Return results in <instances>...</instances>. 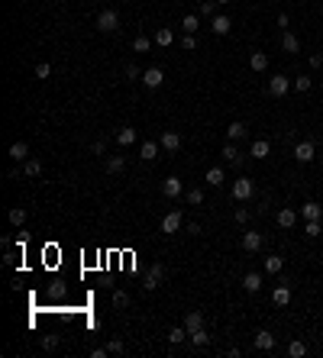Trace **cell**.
<instances>
[{"mask_svg": "<svg viewBox=\"0 0 323 358\" xmlns=\"http://www.w3.org/2000/svg\"><path fill=\"white\" fill-rule=\"evenodd\" d=\"M288 23H291V16H288V13H278V26L281 29H288Z\"/></svg>", "mask_w": 323, "mask_h": 358, "instance_id": "f907efd6", "label": "cell"}, {"mask_svg": "<svg viewBox=\"0 0 323 358\" xmlns=\"http://www.w3.org/2000/svg\"><path fill=\"white\" fill-rule=\"evenodd\" d=\"M142 84H146L149 91L162 87L165 84V71H162V68H146V71H142Z\"/></svg>", "mask_w": 323, "mask_h": 358, "instance_id": "8992f818", "label": "cell"}, {"mask_svg": "<svg viewBox=\"0 0 323 358\" xmlns=\"http://www.w3.org/2000/svg\"><path fill=\"white\" fill-rule=\"evenodd\" d=\"M123 168H126V155H110L107 158V171L110 175H120Z\"/></svg>", "mask_w": 323, "mask_h": 358, "instance_id": "4316f807", "label": "cell"}, {"mask_svg": "<svg viewBox=\"0 0 323 358\" xmlns=\"http://www.w3.org/2000/svg\"><path fill=\"white\" fill-rule=\"evenodd\" d=\"M181 190H184L181 178L171 175V178H165V181H162V194H165V197H171V200H175V197H181Z\"/></svg>", "mask_w": 323, "mask_h": 358, "instance_id": "9c48e42d", "label": "cell"}, {"mask_svg": "<svg viewBox=\"0 0 323 358\" xmlns=\"http://www.w3.org/2000/svg\"><path fill=\"white\" fill-rule=\"evenodd\" d=\"M184 232H188V236H201V223H188Z\"/></svg>", "mask_w": 323, "mask_h": 358, "instance_id": "681fc988", "label": "cell"}, {"mask_svg": "<svg viewBox=\"0 0 323 358\" xmlns=\"http://www.w3.org/2000/svg\"><path fill=\"white\" fill-rule=\"evenodd\" d=\"M301 213H304V219H320L323 216V206L317 200H307L304 206H301Z\"/></svg>", "mask_w": 323, "mask_h": 358, "instance_id": "d4e9b609", "label": "cell"}, {"mask_svg": "<svg viewBox=\"0 0 323 358\" xmlns=\"http://www.w3.org/2000/svg\"><path fill=\"white\" fill-rule=\"evenodd\" d=\"M262 245H265V239H262V232H243V249L246 252H252V255H256V252H262Z\"/></svg>", "mask_w": 323, "mask_h": 358, "instance_id": "ba28073f", "label": "cell"}, {"mask_svg": "<svg viewBox=\"0 0 323 358\" xmlns=\"http://www.w3.org/2000/svg\"><path fill=\"white\" fill-rule=\"evenodd\" d=\"M171 42H175V32H171L168 26H162V29L155 32V45H162V49H168Z\"/></svg>", "mask_w": 323, "mask_h": 358, "instance_id": "f1b7e54d", "label": "cell"}, {"mask_svg": "<svg viewBox=\"0 0 323 358\" xmlns=\"http://www.w3.org/2000/svg\"><path fill=\"white\" fill-rule=\"evenodd\" d=\"M236 223H249V210H246V206L236 210Z\"/></svg>", "mask_w": 323, "mask_h": 358, "instance_id": "c3c4849f", "label": "cell"}, {"mask_svg": "<svg viewBox=\"0 0 323 358\" xmlns=\"http://www.w3.org/2000/svg\"><path fill=\"white\" fill-rule=\"evenodd\" d=\"M217 3H220V6H226V3H230V0H217Z\"/></svg>", "mask_w": 323, "mask_h": 358, "instance_id": "db71d44e", "label": "cell"}, {"mask_svg": "<svg viewBox=\"0 0 323 358\" xmlns=\"http://www.w3.org/2000/svg\"><path fill=\"white\" fill-rule=\"evenodd\" d=\"M181 29L188 32V36H194V32L201 29V16H197V13H188V16L181 19Z\"/></svg>", "mask_w": 323, "mask_h": 358, "instance_id": "cb8c5ba5", "label": "cell"}, {"mask_svg": "<svg viewBox=\"0 0 323 358\" xmlns=\"http://www.w3.org/2000/svg\"><path fill=\"white\" fill-rule=\"evenodd\" d=\"M6 155H10L13 162H26V158H29V146H26V142H13V146L6 149Z\"/></svg>", "mask_w": 323, "mask_h": 358, "instance_id": "ac0fdd59", "label": "cell"}, {"mask_svg": "<svg viewBox=\"0 0 323 358\" xmlns=\"http://www.w3.org/2000/svg\"><path fill=\"white\" fill-rule=\"evenodd\" d=\"M204 181H207L210 187H220V184L226 181V171H223V168H210V171H207V178H204Z\"/></svg>", "mask_w": 323, "mask_h": 358, "instance_id": "f546056e", "label": "cell"}, {"mask_svg": "<svg viewBox=\"0 0 323 358\" xmlns=\"http://www.w3.org/2000/svg\"><path fill=\"white\" fill-rule=\"evenodd\" d=\"M181 229H184V219H181V213H178V210H171L168 216L162 219V232L175 236V232H181Z\"/></svg>", "mask_w": 323, "mask_h": 358, "instance_id": "5b68a950", "label": "cell"}, {"mask_svg": "<svg viewBox=\"0 0 323 358\" xmlns=\"http://www.w3.org/2000/svg\"><path fill=\"white\" fill-rule=\"evenodd\" d=\"M181 49L194 52V49H197V39H194V36H188V32H184V39H181Z\"/></svg>", "mask_w": 323, "mask_h": 358, "instance_id": "f6af8a7d", "label": "cell"}, {"mask_svg": "<svg viewBox=\"0 0 323 358\" xmlns=\"http://www.w3.org/2000/svg\"><path fill=\"white\" fill-rule=\"evenodd\" d=\"M133 52H149V36H136L133 39Z\"/></svg>", "mask_w": 323, "mask_h": 358, "instance_id": "ee69618b", "label": "cell"}, {"mask_svg": "<svg viewBox=\"0 0 323 358\" xmlns=\"http://www.w3.org/2000/svg\"><path fill=\"white\" fill-rule=\"evenodd\" d=\"M243 287H246L249 294H259V291H262V274H259V271H249V274L243 278Z\"/></svg>", "mask_w": 323, "mask_h": 358, "instance_id": "e0dca14e", "label": "cell"}, {"mask_svg": "<svg viewBox=\"0 0 323 358\" xmlns=\"http://www.w3.org/2000/svg\"><path fill=\"white\" fill-rule=\"evenodd\" d=\"M323 232V226H320V219H307L304 223V236H311V239H317Z\"/></svg>", "mask_w": 323, "mask_h": 358, "instance_id": "e575fe53", "label": "cell"}, {"mask_svg": "<svg viewBox=\"0 0 323 358\" xmlns=\"http://www.w3.org/2000/svg\"><path fill=\"white\" fill-rule=\"evenodd\" d=\"M252 194H256V184H252L249 178H239V181L233 184V197H236V200H249Z\"/></svg>", "mask_w": 323, "mask_h": 358, "instance_id": "52a82bcc", "label": "cell"}, {"mask_svg": "<svg viewBox=\"0 0 323 358\" xmlns=\"http://www.w3.org/2000/svg\"><path fill=\"white\" fill-rule=\"evenodd\" d=\"M281 52L298 55V52H301V39L294 36V32H285V36H281Z\"/></svg>", "mask_w": 323, "mask_h": 358, "instance_id": "9a60e30c", "label": "cell"}, {"mask_svg": "<svg viewBox=\"0 0 323 358\" xmlns=\"http://www.w3.org/2000/svg\"><path fill=\"white\" fill-rule=\"evenodd\" d=\"M249 68L262 74L265 68H269V55H265V52H252V55H249Z\"/></svg>", "mask_w": 323, "mask_h": 358, "instance_id": "7402d4cb", "label": "cell"}, {"mask_svg": "<svg viewBox=\"0 0 323 358\" xmlns=\"http://www.w3.org/2000/svg\"><path fill=\"white\" fill-rule=\"evenodd\" d=\"M184 329H188V336L197 333V329H204V313L201 310H188V313H184Z\"/></svg>", "mask_w": 323, "mask_h": 358, "instance_id": "30bf717a", "label": "cell"}, {"mask_svg": "<svg viewBox=\"0 0 323 358\" xmlns=\"http://www.w3.org/2000/svg\"><path fill=\"white\" fill-rule=\"evenodd\" d=\"M294 223H298V210L281 206V210H278V226H281V229H294Z\"/></svg>", "mask_w": 323, "mask_h": 358, "instance_id": "5bb4252c", "label": "cell"}, {"mask_svg": "<svg viewBox=\"0 0 323 358\" xmlns=\"http://www.w3.org/2000/svg\"><path fill=\"white\" fill-rule=\"evenodd\" d=\"M97 29H100V32L120 29V13H116V10H100V13H97Z\"/></svg>", "mask_w": 323, "mask_h": 358, "instance_id": "6da1fadb", "label": "cell"}, {"mask_svg": "<svg viewBox=\"0 0 323 358\" xmlns=\"http://www.w3.org/2000/svg\"><path fill=\"white\" fill-rule=\"evenodd\" d=\"M323 65V55H311V68H320Z\"/></svg>", "mask_w": 323, "mask_h": 358, "instance_id": "816d5d0a", "label": "cell"}, {"mask_svg": "<svg viewBox=\"0 0 323 358\" xmlns=\"http://www.w3.org/2000/svg\"><path fill=\"white\" fill-rule=\"evenodd\" d=\"M217 6H220L217 0H204V3H201V16L204 19H214L217 16Z\"/></svg>", "mask_w": 323, "mask_h": 358, "instance_id": "836d02e7", "label": "cell"}, {"mask_svg": "<svg viewBox=\"0 0 323 358\" xmlns=\"http://www.w3.org/2000/svg\"><path fill=\"white\" fill-rule=\"evenodd\" d=\"M288 355H291V358H301V355H307V346H304L301 339H294L291 346H288Z\"/></svg>", "mask_w": 323, "mask_h": 358, "instance_id": "74e56055", "label": "cell"}, {"mask_svg": "<svg viewBox=\"0 0 323 358\" xmlns=\"http://www.w3.org/2000/svg\"><path fill=\"white\" fill-rule=\"evenodd\" d=\"M133 142H136V129H133V126H123L120 133H116V146H120V149L133 146Z\"/></svg>", "mask_w": 323, "mask_h": 358, "instance_id": "603a6c76", "label": "cell"}, {"mask_svg": "<svg viewBox=\"0 0 323 358\" xmlns=\"http://www.w3.org/2000/svg\"><path fill=\"white\" fill-rule=\"evenodd\" d=\"M23 175L39 178V175H42V162H39V158H26V162H23Z\"/></svg>", "mask_w": 323, "mask_h": 358, "instance_id": "83f0119b", "label": "cell"}, {"mask_svg": "<svg viewBox=\"0 0 323 358\" xmlns=\"http://www.w3.org/2000/svg\"><path fill=\"white\" fill-rule=\"evenodd\" d=\"M36 78H52V65H49V61H39V65H36Z\"/></svg>", "mask_w": 323, "mask_h": 358, "instance_id": "b9f144b4", "label": "cell"}, {"mask_svg": "<svg viewBox=\"0 0 323 358\" xmlns=\"http://www.w3.org/2000/svg\"><path fill=\"white\" fill-rule=\"evenodd\" d=\"M210 29H214V32H217V36H226V32H230V29H233V23H230V16H220V13H217V16H214V19H210Z\"/></svg>", "mask_w": 323, "mask_h": 358, "instance_id": "d6986e66", "label": "cell"}, {"mask_svg": "<svg viewBox=\"0 0 323 358\" xmlns=\"http://www.w3.org/2000/svg\"><path fill=\"white\" fill-rule=\"evenodd\" d=\"M123 74H126L129 81H136V78L142 81V71H139V65H133V61H129V65H123Z\"/></svg>", "mask_w": 323, "mask_h": 358, "instance_id": "ab89813d", "label": "cell"}, {"mask_svg": "<svg viewBox=\"0 0 323 358\" xmlns=\"http://www.w3.org/2000/svg\"><path fill=\"white\" fill-rule=\"evenodd\" d=\"M294 158H298L301 165L314 162V158H317V146H314V139H301L298 146H294Z\"/></svg>", "mask_w": 323, "mask_h": 358, "instance_id": "7a4b0ae2", "label": "cell"}, {"mask_svg": "<svg viewBox=\"0 0 323 358\" xmlns=\"http://www.w3.org/2000/svg\"><path fill=\"white\" fill-rule=\"evenodd\" d=\"M91 355H94V358H107V355H110V349H94Z\"/></svg>", "mask_w": 323, "mask_h": 358, "instance_id": "f5cc1de1", "label": "cell"}, {"mask_svg": "<svg viewBox=\"0 0 323 358\" xmlns=\"http://www.w3.org/2000/svg\"><path fill=\"white\" fill-rule=\"evenodd\" d=\"M188 339H191V346H194V349H207V342H210V336H207V333H204V329H197V333H191V336H188Z\"/></svg>", "mask_w": 323, "mask_h": 358, "instance_id": "d6a6232c", "label": "cell"}, {"mask_svg": "<svg viewBox=\"0 0 323 358\" xmlns=\"http://www.w3.org/2000/svg\"><path fill=\"white\" fill-rule=\"evenodd\" d=\"M113 307L126 310V307H129V294H126V291H116V294H113Z\"/></svg>", "mask_w": 323, "mask_h": 358, "instance_id": "60d3db41", "label": "cell"}, {"mask_svg": "<svg viewBox=\"0 0 323 358\" xmlns=\"http://www.w3.org/2000/svg\"><path fill=\"white\" fill-rule=\"evenodd\" d=\"M107 349H110V355H120V352H123V342H120V339H110Z\"/></svg>", "mask_w": 323, "mask_h": 358, "instance_id": "bcb514c9", "label": "cell"}, {"mask_svg": "<svg viewBox=\"0 0 323 358\" xmlns=\"http://www.w3.org/2000/svg\"><path fill=\"white\" fill-rule=\"evenodd\" d=\"M42 349H45V352H55V349H58V336H42Z\"/></svg>", "mask_w": 323, "mask_h": 358, "instance_id": "7bdbcfd3", "label": "cell"}, {"mask_svg": "<svg viewBox=\"0 0 323 358\" xmlns=\"http://www.w3.org/2000/svg\"><path fill=\"white\" fill-rule=\"evenodd\" d=\"M184 200H188L191 206H201V203H204V190H201V187H191L188 194H184Z\"/></svg>", "mask_w": 323, "mask_h": 358, "instance_id": "d590c367", "label": "cell"}, {"mask_svg": "<svg viewBox=\"0 0 323 358\" xmlns=\"http://www.w3.org/2000/svg\"><path fill=\"white\" fill-rule=\"evenodd\" d=\"M311 84H314V81L307 78V74H301V78H294V81H291V87H294V91H301V94L311 91Z\"/></svg>", "mask_w": 323, "mask_h": 358, "instance_id": "8d00e7d4", "label": "cell"}, {"mask_svg": "<svg viewBox=\"0 0 323 358\" xmlns=\"http://www.w3.org/2000/svg\"><path fill=\"white\" fill-rule=\"evenodd\" d=\"M291 91V78H285V74H275L269 81V94L272 97H285V94Z\"/></svg>", "mask_w": 323, "mask_h": 358, "instance_id": "277c9868", "label": "cell"}, {"mask_svg": "<svg viewBox=\"0 0 323 358\" xmlns=\"http://www.w3.org/2000/svg\"><path fill=\"white\" fill-rule=\"evenodd\" d=\"M252 342H256V349H262V352H272V349H275V336L269 333V329L256 333V339H252Z\"/></svg>", "mask_w": 323, "mask_h": 358, "instance_id": "2e32d148", "label": "cell"}, {"mask_svg": "<svg viewBox=\"0 0 323 358\" xmlns=\"http://www.w3.org/2000/svg\"><path fill=\"white\" fill-rule=\"evenodd\" d=\"M10 223L13 226H23L26 223V210H23V206H13V210H10Z\"/></svg>", "mask_w": 323, "mask_h": 358, "instance_id": "f35d334b", "label": "cell"}, {"mask_svg": "<svg viewBox=\"0 0 323 358\" xmlns=\"http://www.w3.org/2000/svg\"><path fill=\"white\" fill-rule=\"evenodd\" d=\"M272 300H275V307H288L291 304V284H281L278 281V287L272 291Z\"/></svg>", "mask_w": 323, "mask_h": 358, "instance_id": "7c38bea8", "label": "cell"}, {"mask_svg": "<svg viewBox=\"0 0 323 358\" xmlns=\"http://www.w3.org/2000/svg\"><path fill=\"white\" fill-rule=\"evenodd\" d=\"M91 152H94V155H104V152H107V142H104V139H97V142L91 146Z\"/></svg>", "mask_w": 323, "mask_h": 358, "instance_id": "7dc6e473", "label": "cell"}, {"mask_svg": "<svg viewBox=\"0 0 323 358\" xmlns=\"http://www.w3.org/2000/svg\"><path fill=\"white\" fill-rule=\"evenodd\" d=\"M159 152H162V142H152V139H149V142H142V146H139V158H142V162H155Z\"/></svg>", "mask_w": 323, "mask_h": 358, "instance_id": "4fadbf2b", "label": "cell"}, {"mask_svg": "<svg viewBox=\"0 0 323 358\" xmlns=\"http://www.w3.org/2000/svg\"><path fill=\"white\" fill-rule=\"evenodd\" d=\"M162 281H165V265H162V261L149 265V274H146V284H142V287H146V291H155Z\"/></svg>", "mask_w": 323, "mask_h": 358, "instance_id": "3957f363", "label": "cell"}, {"mask_svg": "<svg viewBox=\"0 0 323 358\" xmlns=\"http://www.w3.org/2000/svg\"><path fill=\"white\" fill-rule=\"evenodd\" d=\"M281 268H285V258L281 255H269L265 258V271L269 274H281Z\"/></svg>", "mask_w": 323, "mask_h": 358, "instance_id": "1f68e13d", "label": "cell"}, {"mask_svg": "<svg viewBox=\"0 0 323 358\" xmlns=\"http://www.w3.org/2000/svg\"><path fill=\"white\" fill-rule=\"evenodd\" d=\"M226 136H230L233 142H236V139H246V136H249V126L236 120V123H230V126H226Z\"/></svg>", "mask_w": 323, "mask_h": 358, "instance_id": "44dd1931", "label": "cell"}, {"mask_svg": "<svg viewBox=\"0 0 323 358\" xmlns=\"http://www.w3.org/2000/svg\"><path fill=\"white\" fill-rule=\"evenodd\" d=\"M269 152H272V142L269 139H256V142H252V158H269Z\"/></svg>", "mask_w": 323, "mask_h": 358, "instance_id": "484cf974", "label": "cell"}, {"mask_svg": "<svg viewBox=\"0 0 323 358\" xmlns=\"http://www.w3.org/2000/svg\"><path fill=\"white\" fill-rule=\"evenodd\" d=\"M223 158L233 165V168H239V165H243V152H239L233 142H226V146H223Z\"/></svg>", "mask_w": 323, "mask_h": 358, "instance_id": "ffe728a7", "label": "cell"}, {"mask_svg": "<svg viewBox=\"0 0 323 358\" xmlns=\"http://www.w3.org/2000/svg\"><path fill=\"white\" fill-rule=\"evenodd\" d=\"M159 142H162V149H165V152H178V149H181V136H178L175 129H165Z\"/></svg>", "mask_w": 323, "mask_h": 358, "instance_id": "8fae6325", "label": "cell"}, {"mask_svg": "<svg viewBox=\"0 0 323 358\" xmlns=\"http://www.w3.org/2000/svg\"><path fill=\"white\" fill-rule=\"evenodd\" d=\"M184 339H188V329H184V323H181V326H171V333H168V342H171V346H181Z\"/></svg>", "mask_w": 323, "mask_h": 358, "instance_id": "4dcf8cb0", "label": "cell"}]
</instances>
